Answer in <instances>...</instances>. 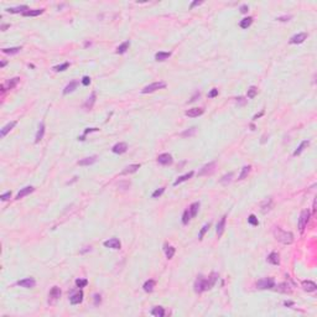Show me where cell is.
I'll return each mask as SVG.
<instances>
[{
    "mask_svg": "<svg viewBox=\"0 0 317 317\" xmlns=\"http://www.w3.org/2000/svg\"><path fill=\"white\" fill-rule=\"evenodd\" d=\"M201 4H203V1H198V0H196V1L191 2V5H190V9H193L195 6H198V5H201Z\"/></svg>",
    "mask_w": 317,
    "mask_h": 317,
    "instance_id": "56",
    "label": "cell"
},
{
    "mask_svg": "<svg viewBox=\"0 0 317 317\" xmlns=\"http://www.w3.org/2000/svg\"><path fill=\"white\" fill-rule=\"evenodd\" d=\"M126 150H128V145L125 144V142H118V144H115L113 147H111V151L114 152V154H124V152H126Z\"/></svg>",
    "mask_w": 317,
    "mask_h": 317,
    "instance_id": "11",
    "label": "cell"
},
{
    "mask_svg": "<svg viewBox=\"0 0 317 317\" xmlns=\"http://www.w3.org/2000/svg\"><path fill=\"white\" fill-rule=\"evenodd\" d=\"M263 114H264V111H261V113H259V114H256V115H254V120H256V119H258V118H260V116H261V115H263Z\"/></svg>",
    "mask_w": 317,
    "mask_h": 317,
    "instance_id": "61",
    "label": "cell"
},
{
    "mask_svg": "<svg viewBox=\"0 0 317 317\" xmlns=\"http://www.w3.org/2000/svg\"><path fill=\"white\" fill-rule=\"evenodd\" d=\"M198 210H200V202H195L188 207V211H190V214L192 218L196 217V214L198 213Z\"/></svg>",
    "mask_w": 317,
    "mask_h": 317,
    "instance_id": "34",
    "label": "cell"
},
{
    "mask_svg": "<svg viewBox=\"0 0 317 317\" xmlns=\"http://www.w3.org/2000/svg\"><path fill=\"white\" fill-rule=\"evenodd\" d=\"M165 87H166V83H165V82H154V83H151V84L144 87V88L141 89V93H142V94L152 93V92H155V91H157V89H162V88H165Z\"/></svg>",
    "mask_w": 317,
    "mask_h": 317,
    "instance_id": "4",
    "label": "cell"
},
{
    "mask_svg": "<svg viewBox=\"0 0 317 317\" xmlns=\"http://www.w3.org/2000/svg\"><path fill=\"white\" fill-rule=\"evenodd\" d=\"M17 285L21 286V287H25V289H32L36 286V281L34 278H26V279H22V280H19L17 281Z\"/></svg>",
    "mask_w": 317,
    "mask_h": 317,
    "instance_id": "7",
    "label": "cell"
},
{
    "mask_svg": "<svg viewBox=\"0 0 317 317\" xmlns=\"http://www.w3.org/2000/svg\"><path fill=\"white\" fill-rule=\"evenodd\" d=\"M291 19V15H285V16H280V17H278L276 20L278 21H289Z\"/></svg>",
    "mask_w": 317,
    "mask_h": 317,
    "instance_id": "55",
    "label": "cell"
},
{
    "mask_svg": "<svg viewBox=\"0 0 317 317\" xmlns=\"http://www.w3.org/2000/svg\"><path fill=\"white\" fill-rule=\"evenodd\" d=\"M164 250H165V254H166V258H167V259H172L174 255H175V251H176L175 248L171 247V245H167V244L165 245Z\"/></svg>",
    "mask_w": 317,
    "mask_h": 317,
    "instance_id": "35",
    "label": "cell"
},
{
    "mask_svg": "<svg viewBox=\"0 0 317 317\" xmlns=\"http://www.w3.org/2000/svg\"><path fill=\"white\" fill-rule=\"evenodd\" d=\"M225 219H227V217L223 215L222 219L217 223V235H218V238H220L222 234H223V232H224V228H225Z\"/></svg>",
    "mask_w": 317,
    "mask_h": 317,
    "instance_id": "17",
    "label": "cell"
},
{
    "mask_svg": "<svg viewBox=\"0 0 317 317\" xmlns=\"http://www.w3.org/2000/svg\"><path fill=\"white\" fill-rule=\"evenodd\" d=\"M19 82H20V78H19V77H14V78L9 79L7 83H6V89H12V88H15V87L17 86Z\"/></svg>",
    "mask_w": 317,
    "mask_h": 317,
    "instance_id": "36",
    "label": "cell"
},
{
    "mask_svg": "<svg viewBox=\"0 0 317 317\" xmlns=\"http://www.w3.org/2000/svg\"><path fill=\"white\" fill-rule=\"evenodd\" d=\"M205 113V109L203 108H192V109H188L185 111V115L186 116H190V118H197L200 115H202Z\"/></svg>",
    "mask_w": 317,
    "mask_h": 317,
    "instance_id": "9",
    "label": "cell"
},
{
    "mask_svg": "<svg viewBox=\"0 0 317 317\" xmlns=\"http://www.w3.org/2000/svg\"><path fill=\"white\" fill-rule=\"evenodd\" d=\"M274 237L278 242H280L285 245H289L294 242V234L291 232L284 230L280 227H275L274 228Z\"/></svg>",
    "mask_w": 317,
    "mask_h": 317,
    "instance_id": "1",
    "label": "cell"
},
{
    "mask_svg": "<svg viewBox=\"0 0 317 317\" xmlns=\"http://www.w3.org/2000/svg\"><path fill=\"white\" fill-rule=\"evenodd\" d=\"M217 279H218V274H217V273H212L211 275L207 278V282H208L210 290H211L212 287L214 286V284H215V281H217Z\"/></svg>",
    "mask_w": 317,
    "mask_h": 317,
    "instance_id": "39",
    "label": "cell"
},
{
    "mask_svg": "<svg viewBox=\"0 0 317 317\" xmlns=\"http://www.w3.org/2000/svg\"><path fill=\"white\" fill-rule=\"evenodd\" d=\"M96 161H97V156H89V157H84V159L79 160L78 165H81V166H89V165H93Z\"/></svg>",
    "mask_w": 317,
    "mask_h": 317,
    "instance_id": "20",
    "label": "cell"
},
{
    "mask_svg": "<svg viewBox=\"0 0 317 317\" xmlns=\"http://www.w3.org/2000/svg\"><path fill=\"white\" fill-rule=\"evenodd\" d=\"M309 218H310V211L309 210H304L300 214V218H299V229L300 232L302 233L309 223Z\"/></svg>",
    "mask_w": 317,
    "mask_h": 317,
    "instance_id": "5",
    "label": "cell"
},
{
    "mask_svg": "<svg viewBox=\"0 0 317 317\" xmlns=\"http://www.w3.org/2000/svg\"><path fill=\"white\" fill-rule=\"evenodd\" d=\"M43 11H45V9H34V10H27V11H25L22 15H24V16H38V15H41Z\"/></svg>",
    "mask_w": 317,
    "mask_h": 317,
    "instance_id": "32",
    "label": "cell"
},
{
    "mask_svg": "<svg viewBox=\"0 0 317 317\" xmlns=\"http://www.w3.org/2000/svg\"><path fill=\"white\" fill-rule=\"evenodd\" d=\"M309 145H310V141H309V140H304L302 142H301V144H300V145H299V147H297V149L294 151V155H295V156L300 155V154H301V152H302V151H304V150H305V149H306Z\"/></svg>",
    "mask_w": 317,
    "mask_h": 317,
    "instance_id": "31",
    "label": "cell"
},
{
    "mask_svg": "<svg viewBox=\"0 0 317 317\" xmlns=\"http://www.w3.org/2000/svg\"><path fill=\"white\" fill-rule=\"evenodd\" d=\"M214 167H215V162H210V164L205 165V166L201 169V171L198 172V175H200V176H205V175L212 174L213 170H214Z\"/></svg>",
    "mask_w": 317,
    "mask_h": 317,
    "instance_id": "13",
    "label": "cell"
},
{
    "mask_svg": "<svg viewBox=\"0 0 317 317\" xmlns=\"http://www.w3.org/2000/svg\"><path fill=\"white\" fill-rule=\"evenodd\" d=\"M99 129L98 128H88V129H86L84 130V134H83V136H81V138H78V140H84V138H86V135L87 134H89V133H92V131H98Z\"/></svg>",
    "mask_w": 317,
    "mask_h": 317,
    "instance_id": "48",
    "label": "cell"
},
{
    "mask_svg": "<svg viewBox=\"0 0 317 317\" xmlns=\"http://www.w3.org/2000/svg\"><path fill=\"white\" fill-rule=\"evenodd\" d=\"M103 244L106 248H110V249H120L121 248V243L118 238H110V239L106 240Z\"/></svg>",
    "mask_w": 317,
    "mask_h": 317,
    "instance_id": "8",
    "label": "cell"
},
{
    "mask_svg": "<svg viewBox=\"0 0 317 317\" xmlns=\"http://www.w3.org/2000/svg\"><path fill=\"white\" fill-rule=\"evenodd\" d=\"M96 98H97V96H96V93L93 92L88 98H87V101H86V103L83 104L84 106V109H87V110H91L93 106H94V103H96Z\"/></svg>",
    "mask_w": 317,
    "mask_h": 317,
    "instance_id": "18",
    "label": "cell"
},
{
    "mask_svg": "<svg viewBox=\"0 0 317 317\" xmlns=\"http://www.w3.org/2000/svg\"><path fill=\"white\" fill-rule=\"evenodd\" d=\"M43 135H45V124L41 123V124L38 125V130H37V133H36L35 142H40V141L42 140Z\"/></svg>",
    "mask_w": 317,
    "mask_h": 317,
    "instance_id": "24",
    "label": "cell"
},
{
    "mask_svg": "<svg viewBox=\"0 0 317 317\" xmlns=\"http://www.w3.org/2000/svg\"><path fill=\"white\" fill-rule=\"evenodd\" d=\"M129 46H130V41L128 40V41H125V42H123L121 45H119L118 46V48H116V53L118 55H121V53H125L128 50H129Z\"/></svg>",
    "mask_w": 317,
    "mask_h": 317,
    "instance_id": "25",
    "label": "cell"
},
{
    "mask_svg": "<svg viewBox=\"0 0 317 317\" xmlns=\"http://www.w3.org/2000/svg\"><path fill=\"white\" fill-rule=\"evenodd\" d=\"M250 170H251V166H250V165H248V166H244V167L242 169V172H240V175H239V177H238V180H244V178H245V177L249 175Z\"/></svg>",
    "mask_w": 317,
    "mask_h": 317,
    "instance_id": "41",
    "label": "cell"
},
{
    "mask_svg": "<svg viewBox=\"0 0 317 317\" xmlns=\"http://www.w3.org/2000/svg\"><path fill=\"white\" fill-rule=\"evenodd\" d=\"M316 211V200L314 201V212Z\"/></svg>",
    "mask_w": 317,
    "mask_h": 317,
    "instance_id": "64",
    "label": "cell"
},
{
    "mask_svg": "<svg viewBox=\"0 0 317 317\" xmlns=\"http://www.w3.org/2000/svg\"><path fill=\"white\" fill-rule=\"evenodd\" d=\"M248 10H249V7H248V5H245V4L240 6V12H242V14H247Z\"/></svg>",
    "mask_w": 317,
    "mask_h": 317,
    "instance_id": "57",
    "label": "cell"
},
{
    "mask_svg": "<svg viewBox=\"0 0 317 317\" xmlns=\"http://www.w3.org/2000/svg\"><path fill=\"white\" fill-rule=\"evenodd\" d=\"M60 296H61V289L58 286H53L50 290V297L53 299V300H57Z\"/></svg>",
    "mask_w": 317,
    "mask_h": 317,
    "instance_id": "30",
    "label": "cell"
},
{
    "mask_svg": "<svg viewBox=\"0 0 317 317\" xmlns=\"http://www.w3.org/2000/svg\"><path fill=\"white\" fill-rule=\"evenodd\" d=\"M94 297H96V299H94V300H96V301H94V305H98V304H101V296H99V295H96Z\"/></svg>",
    "mask_w": 317,
    "mask_h": 317,
    "instance_id": "59",
    "label": "cell"
},
{
    "mask_svg": "<svg viewBox=\"0 0 317 317\" xmlns=\"http://www.w3.org/2000/svg\"><path fill=\"white\" fill-rule=\"evenodd\" d=\"M151 315L155 317H164L165 316V309L164 307H161V306H156V307H154L152 309V311H151Z\"/></svg>",
    "mask_w": 317,
    "mask_h": 317,
    "instance_id": "29",
    "label": "cell"
},
{
    "mask_svg": "<svg viewBox=\"0 0 317 317\" xmlns=\"http://www.w3.org/2000/svg\"><path fill=\"white\" fill-rule=\"evenodd\" d=\"M34 187L32 186H27V187H24V188H21L20 190V192L16 195V200H21V198H24L25 196H27V195H30L31 192H34Z\"/></svg>",
    "mask_w": 317,
    "mask_h": 317,
    "instance_id": "15",
    "label": "cell"
},
{
    "mask_svg": "<svg viewBox=\"0 0 317 317\" xmlns=\"http://www.w3.org/2000/svg\"><path fill=\"white\" fill-rule=\"evenodd\" d=\"M248 223L251 224V225H254V227H256V225L259 224V220H258V218H256L254 214H250V215L248 217Z\"/></svg>",
    "mask_w": 317,
    "mask_h": 317,
    "instance_id": "47",
    "label": "cell"
},
{
    "mask_svg": "<svg viewBox=\"0 0 317 317\" xmlns=\"http://www.w3.org/2000/svg\"><path fill=\"white\" fill-rule=\"evenodd\" d=\"M268 261H269L270 264H273V265H279V264H280V256H279V254L275 253V251L270 253V254L268 255Z\"/></svg>",
    "mask_w": 317,
    "mask_h": 317,
    "instance_id": "21",
    "label": "cell"
},
{
    "mask_svg": "<svg viewBox=\"0 0 317 317\" xmlns=\"http://www.w3.org/2000/svg\"><path fill=\"white\" fill-rule=\"evenodd\" d=\"M301 286H302V289H304L305 291H307V292H314V291H316L317 290V285L314 281H311V280H305V281H302L301 282Z\"/></svg>",
    "mask_w": 317,
    "mask_h": 317,
    "instance_id": "12",
    "label": "cell"
},
{
    "mask_svg": "<svg viewBox=\"0 0 317 317\" xmlns=\"http://www.w3.org/2000/svg\"><path fill=\"white\" fill-rule=\"evenodd\" d=\"M172 161H174L172 156H171L170 154H167V152L161 154V155H159V156H157V162H159L160 165L167 166V165H171V164H172Z\"/></svg>",
    "mask_w": 317,
    "mask_h": 317,
    "instance_id": "6",
    "label": "cell"
},
{
    "mask_svg": "<svg viewBox=\"0 0 317 317\" xmlns=\"http://www.w3.org/2000/svg\"><path fill=\"white\" fill-rule=\"evenodd\" d=\"M232 177H233V174H232V172H229V174L224 175V176L222 177L219 181H220V183H223V185H227V183H229V182L232 181Z\"/></svg>",
    "mask_w": 317,
    "mask_h": 317,
    "instance_id": "46",
    "label": "cell"
},
{
    "mask_svg": "<svg viewBox=\"0 0 317 317\" xmlns=\"http://www.w3.org/2000/svg\"><path fill=\"white\" fill-rule=\"evenodd\" d=\"M275 290L279 291V292H284V294H290V292H291V287H290V285H289L287 282H280V284L276 286Z\"/></svg>",
    "mask_w": 317,
    "mask_h": 317,
    "instance_id": "22",
    "label": "cell"
},
{
    "mask_svg": "<svg viewBox=\"0 0 317 317\" xmlns=\"http://www.w3.org/2000/svg\"><path fill=\"white\" fill-rule=\"evenodd\" d=\"M218 96V89L217 88H213L211 92L208 93V98H214V97H217Z\"/></svg>",
    "mask_w": 317,
    "mask_h": 317,
    "instance_id": "53",
    "label": "cell"
},
{
    "mask_svg": "<svg viewBox=\"0 0 317 317\" xmlns=\"http://www.w3.org/2000/svg\"><path fill=\"white\" fill-rule=\"evenodd\" d=\"M144 291H146V292H151L152 290H154V287H155V280H152V279H150V280H147V281L144 284Z\"/></svg>",
    "mask_w": 317,
    "mask_h": 317,
    "instance_id": "37",
    "label": "cell"
},
{
    "mask_svg": "<svg viewBox=\"0 0 317 317\" xmlns=\"http://www.w3.org/2000/svg\"><path fill=\"white\" fill-rule=\"evenodd\" d=\"M27 10H30L27 5H20V6H16V7H9V9H6V11L10 12V14H17V12H22L24 14Z\"/></svg>",
    "mask_w": 317,
    "mask_h": 317,
    "instance_id": "19",
    "label": "cell"
},
{
    "mask_svg": "<svg viewBox=\"0 0 317 317\" xmlns=\"http://www.w3.org/2000/svg\"><path fill=\"white\" fill-rule=\"evenodd\" d=\"M10 197H11V192H10V191H9V192H5V193H2V195L0 196L1 201H7Z\"/></svg>",
    "mask_w": 317,
    "mask_h": 317,
    "instance_id": "52",
    "label": "cell"
},
{
    "mask_svg": "<svg viewBox=\"0 0 317 317\" xmlns=\"http://www.w3.org/2000/svg\"><path fill=\"white\" fill-rule=\"evenodd\" d=\"M307 38V34L306 32H300V34H297V35H294L291 38H290V43H292V45H297V43H302Z\"/></svg>",
    "mask_w": 317,
    "mask_h": 317,
    "instance_id": "10",
    "label": "cell"
},
{
    "mask_svg": "<svg viewBox=\"0 0 317 317\" xmlns=\"http://www.w3.org/2000/svg\"><path fill=\"white\" fill-rule=\"evenodd\" d=\"M16 124H17V123L14 120V121H10V123H7L5 126H2V129L0 130V136H1V138H4V136H5V135H6V134H7L10 130H12V129L15 128V125H16Z\"/></svg>",
    "mask_w": 317,
    "mask_h": 317,
    "instance_id": "16",
    "label": "cell"
},
{
    "mask_svg": "<svg viewBox=\"0 0 317 317\" xmlns=\"http://www.w3.org/2000/svg\"><path fill=\"white\" fill-rule=\"evenodd\" d=\"M7 27H10V25H9V24H7V25H2V26H1V30H2V31H5Z\"/></svg>",
    "mask_w": 317,
    "mask_h": 317,
    "instance_id": "62",
    "label": "cell"
},
{
    "mask_svg": "<svg viewBox=\"0 0 317 317\" xmlns=\"http://www.w3.org/2000/svg\"><path fill=\"white\" fill-rule=\"evenodd\" d=\"M256 93H258V88H256L255 86H251V87H249V89H248L247 97L249 99H253V98H255Z\"/></svg>",
    "mask_w": 317,
    "mask_h": 317,
    "instance_id": "40",
    "label": "cell"
},
{
    "mask_svg": "<svg viewBox=\"0 0 317 317\" xmlns=\"http://www.w3.org/2000/svg\"><path fill=\"white\" fill-rule=\"evenodd\" d=\"M87 284H88V281L86 279H77L76 280V286L77 287H86Z\"/></svg>",
    "mask_w": 317,
    "mask_h": 317,
    "instance_id": "49",
    "label": "cell"
},
{
    "mask_svg": "<svg viewBox=\"0 0 317 317\" xmlns=\"http://www.w3.org/2000/svg\"><path fill=\"white\" fill-rule=\"evenodd\" d=\"M21 51V47H10V48H2V52L4 53H7V55H15L17 52Z\"/></svg>",
    "mask_w": 317,
    "mask_h": 317,
    "instance_id": "42",
    "label": "cell"
},
{
    "mask_svg": "<svg viewBox=\"0 0 317 317\" xmlns=\"http://www.w3.org/2000/svg\"><path fill=\"white\" fill-rule=\"evenodd\" d=\"M253 24V17H250V16H248V17H244L240 22H239V26L242 27V29H248L250 25Z\"/></svg>",
    "mask_w": 317,
    "mask_h": 317,
    "instance_id": "38",
    "label": "cell"
},
{
    "mask_svg": "<svg viewBox=\"0 0 317 317\" xmlns=\"http://www.w3.org/2000/svg\"><path fill=\"white\" fill-rule=\"evenodd\" d=\"M193 287H195V291H196L197 294H201V292H203V291H206V290H210V286H208V282H207V278L200 275V276L196 279Z\"/></svg>",
    "mask_w": 317,
    "mask_h": 317,
    "instance_id": "2",
    "label": "cell"
},
{
    "mask_svg": "<svg viewBox=\"0 0 317 317\" xmlns=\"http://www.w3.org/2000/svg\"><path fill=\"white\" fill-rule=\"evenodd\" d=\"M83 301V291H78V292H76V294H73L72 296L70 297V302L72 305H78V304H81Z\"/></svg>",
    "mask_w": 317,
    "mask_h": 317,
    "instance_id": "14",
    "label": "cell"
},
{
    "mask_svg": "<svg viewBox=\"0 0 317 317\" xmlns=\"http://www.w3.org/2000/svg\"><path fill=\"white\" fill-rule=\"evenodd\" d=\"M256 287L260 290H269L275 287V280L273 278H264L256 282Z\"/></svg>",
    "mask_w": 317,
    "mask_h": 317,
    "instance_id": "3",
    "label": "cell"
},
{
    "mask_svg": "<svg viewBox=\"0 0 317 317\" xmlns=\"http://www.w3.org/2000/svg\"><path fill=\"white\" fill-rule=\"evenodd\" d=\"M195 133H196V128H195V126H193V128H190V129H188V130H186V131H183V133H182V134H181V135H182V136H192V135H193V134H195Z\"/></svg>",
    "mask_w": 317,
    "mask_h": 317,
    "instance_id": "50",
    "label": "cell"
},
{
    "mask_svg": "<svg viewBox=\"0 0 317 317\" xmlns=\"http://www.w3.org/2000/svg\"><path fill=\"white\" fill-rule=\"evenodd\" d=\"M139 169H140V165H139V164H135V165H129V166H126V167H125V170H124L121 174H123V175L134 174V172H136Z\"/></svg>",
    "mask_w": 317,
    "mask_h": 317,
    "instance_id": "27",
    "label": "cell"
},
{
    "mask_svg": "<svg viewBox=\"0 0 317 317\" xmlns=\"http://www.w3.org/2000/svg\"><path fill=\"white\" fill-rule=\"evenodd\" d=\"M284 305H285V306H294V302H291V301H285Z\"/></svg>",
    "mask_w": 317,
    "mask_h": 317,
    "instance_id": "60",
    "label": "cell"
},
{
    "mask_svg": "<svg viewBox=\"0 0 317 317\" xmlns=\"http://www.w3.org/2000/svg\"><path fill=\"white\" fill-rule=\"evenodd\" d=\"M271 207H273V201H271V198H268V200H265L264 203L261 205V212H263V213H266V212H269L271 210Z\"/></svg>",
    "mask_w": 317,
    "mask_h": 317,
    "instance_id": "33",
    "label": "cell"
},
{
    "mask_svg": "<svg viewBox=\"0 0 317 317\" xmlns=\"http://www.w3.org/2000/svg\"><path fill=\"white\" fill-rule=\"evenodd\" d=\"M210 227H211V224H210V223H207V224H205V225L202 227V229H201V232H200V234H198V239H200V240H202V239H203V237H205V234L208 232Z\"/></svg>",
    "mask_w": 317,
    "mask_h": 317,
    "instance_id": "43",
    "label": "cell"
},
{
    "mask_svg": "<svg viewBox=\"0 0 317 317\" xmlns=\"http://www.w3.org/2000/svg\"><path fill=\"white\" fill-rule=\"evenodd\" d=\"M192 219V217H191V214H190V211H188V208L186 210V211L183 212V214H182V223L183 224H188V222Z\"/></svg>",
    "mask_w": 317,
    "mask_h": 317,
    "instance_id": "44",
    "label": "cell"
},
{
    "mask_svg": "<svg viewBox=\"0 0 317 317\" xmlns=\"http://www.w3.org/2000/svg\"><path fill=\"white\" fill-rule=\"evenodd\" d=\"M0 66H1V67H5V66H6V61H2V62H1V65H0Z\"/></svg>",
    "mask_w": 317,
    "mask_h": 317,
    "instance_id": "63",
    "label": "cell"
},
{
    "mask_svg": "<svg viewBox=\"0 0 317 317\" xmlns=\"http://www.w3.org/2000/svg\"><path fill=\"white\" fill-rule=\"evenodd\" d=\"M68 67H70V62H65V63H62V65L55 66V67H53V70L56 71V72H62V71H66Z\"/></svg>",
    "mask_w": 317,
    "mask_h": 317,
    "instance_id": "45",
    "label": "cell"
},
{
    "mask_svg": "<svg viewBox=\"0 0 317 317\" xmlns=\"http://www.w3.org/2000/svg\"><path fill=\"white\" fill-rule=\"evenodd\" d=\"M200 96H201V93H200V92H197V93H196V94H195V96H193V97H192V98L188 101V103H192V102H195L197 98H200Z\"/></svg>",
    "mask_w": 317,
    "mask_h": 317,
    "instance_id": "58",
    "label": "cell"
},
{
    "mask_svg": "<svg viewBox=\"0 0 317 317\" xmlns=\"http://www.w3.org/2000/svg\"><path fill=\"white\" fill-rule=\"evenodd\" d=\"M164 192H165V187L157 188L156 191H154V193H152V198H157V197H160V196H161Z\"/></svg>",
    "mask_w": 317,
    "mask_h": 317,
    "instance_id": "51",
    "label": "cell"
},
{
    "mask_svg": "<svg viewBox=\"0 0 317 317\" xmlns=\"http://www.w3.org/2000/svg\"><path fill=\"white\" fill-rule=\"evenodd\" d=\"M89 83H91V78H89L88 76H84V77L82 78V84H83V86H89Z\"/></svg>",
    "mask_w": 317,
    "mask_h": 317,
    "instance_id": "54",
    "label": "cell"
},
{
    "mask_svg": "<svg viewBox=\"0 0 317 317\" xmlns=\"http://www.w3.org/2000/svg\"><path fill=\"white\" fill-rule=\"evenodd\" d=\"M170 56H171V52H162V51H160V52H157V53L155 55V60H156L157 62H161V61L167 60Z\"/></svg>",
    "mask_w": 317,
    "mask_h": 317,
    "instance_id": "28",
    "label": "cell"
},
{
    "mask_svg": "<svg viewBox=\"0 0 317 317\" xmlns=\"http://www.w3.org/2000/svg\"><path fill=\"white\" fill-rule=\"evenodd\" d=\"M192 176H193V171H190V172H187V174H185V175L180 176L176 180V181L174 182V186H177V185H180V183H182V182H185V181L190 180V178H191Z\"/></svg>",
    "mask_w": 317,
    "mask_h": 317,
    "instance_id": "26",
    "label": "cell"
},
{
    "mask_svg": "<svg viewBox=\"0 0 317 317\" xmlns=\"http://www.w3.org/2000/svg\"><path fill=\"white\" fill-rule=\"evenodd\" d=\"M77 87H78V81H72V82H70V83L65 87V89H63V94L72 93L74 89H77Z\"/></svg>",
    "mask_w": 317,
    "mask_h": 317,
    "instance_id": "23",
    "label": "cell"
}]
</instances>
